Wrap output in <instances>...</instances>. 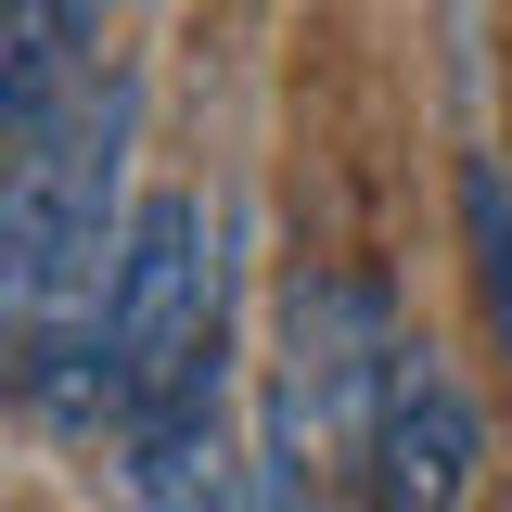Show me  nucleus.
I'll list each match as a JSON object with an SVG mask.
<instances>
[{"instance_id": "1", "label": "nucleus", "mask_w": 512, "mask_h": 512, "mask_svg": "<svg viewBox=\"0 0 512 512\" xmlns=\"http://www.w3.org/2000/svg\"><path fill=\"white\" fill-rule=\"evenodd\" d=\"M128 128L141 90L90 77L52 128L0 154V384L39 397L52 423H116V244H128Z\"/></svg>"}, {"instance_id": "2", "label": "nucleus", "mask_w": 512, "mask_h": 512, "mask_svg": "<svg viewBox=\"0 0 512 512\" xmlns=\"http://www.w3.org/2000/svg\"><path fill=\"white\" fill-rule=\"evenodd\" d=\"M116 436L154 423V410H192L218 397V359H231V256H218V218L192 192H141L116 244Z\"/></svg>"}, {"instance_id": "3", "label": "nucleus", "mask_w": 512, "mask_h": 512, "mask_svg": "<svg viewBox=\"0 0 512 512\" xmlns=\"http://www.w3.org/2000/svg\"><path fill=\"white\" fill-rule=\"evenodd\" d=\"M474 487H487V410L448 372V346L397 333L384 397H372V448H359V500L372 512H474Z\"/></svg>"}, {"instance_id": "4", "label": "nucleus", "mask_w": 512, "mask_h": 512, "mask_svg": "<svg viewBox=\"0 0 512 512\" xmlns=\"http://www.w3.org/2000/svg\"><path fill=\"white\" fill-rule=\"evenodd\" d=\"M103 26L116 0H0V154L103 77Z\"/></svg>"}, {"instance_id": "5", "label": "nucleus", "mask_w": 512, "mask_h": 512, "mask_svg": "<svg viewBox=\"0 0 512 512\" xmlns=\"http://www.w3.org/2000/svg\"><path fill=\"white\" fill-rule=\"evenodd\" d=\"M128 487H141V512H256V474L218 436V397L128 423Z\"/></svg>"}, {"instance_id": "6", "label": "nucleus", "mask_w": 512, "mask_h": 512, "mask_svg": "<svg viewBox=\"0 0 512 512\" xmlns=\"http://www.w3.org/2000/svg\"><path fill=\"white\" fill-rule=\"evenodd\" d=\"M256 512H333V461L295 436H269V461H256Z\"/></svg>"}, {"instance_id": "7", "label": "nucleus", "mask_w": 512, "mask_h": 512, "mask_svg": "<svg viewBox=\"0 0 512 512\" xmlns=\"http://www.w3.org/2000/svg\"><path fill=\"white\" fill-rule=\"evenodd\" d=\"M474 269H487V308H500V333H512V180L500 167L474 180Z\"/></svg>"}]
</instances>
